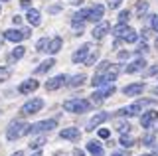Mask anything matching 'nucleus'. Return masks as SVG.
I'll list each match as a JSON object with an SVG mask.
<instances>
[{"instance_id":"8fccbe9b","label":"nucleus","mask_w":158,"mask_h":156,"mask_svg":"<svg viewBox=\"0 0 158 156\" xmlns=\"http://www.w3.org/2000/svg\"><path fill=\"white\" fill-rule=\"evenodd\" d=\"M73 156H85V152H83V150H79V148H75V150H73Z\"/></svg>"},{"instance_id":"864d4df0","label":"nucleus","mask_w":158,"mask_h":156,"mask_svg":"<svg viewBox=\"0 0 158 156\" xmlns=\"http://www.w3.org/2000/svg\"><path fill=\"white\" fill-rule=\"evenodd\" d=\"M30 156H42V152H40V150H36V152H34V154H30Z\"/></svg>"},{"instance_id":"37998d69","label":"nucleus","mask_w":158,"mask_h":156,"mask_svg":"<svg viewBox=\"0 0 158 156\" xmlns=\"http://www.w3.org/2000/svg\"><path fill=\"white\" fill-rule=\"evenodd\" d=\"M156 73H158V63H156L154 67H150V69L146 71V75H156Z\"/></svg>"},{"instance_id":"9d476101","label":"nucleus","mask_w":158,"mask_h":156,"mask_svg":"<svg viewBox=\"0 0 158 156\" xmlns=\"http://www.w3.org/2000/svg\"><path fill=\"white\" fill-rule=\"evenodd\" d=\"M38 87H40V83H38L36 79H28V81H24V83H20L18 91H20L22 95H28V93H34Z\"/></svg>"},{"instance_id":"aec40b11","label":"nucleus","mask_w":158,"mask_h":156,"mask_svg":"<svg viewBox=\"0 0 158 156\" xmlns=\"http://www.w3.org/2000/svg\"><path fill=\"white\" fill-rule=\"evenodd\" d=\"M53 65H56V60H53V57H49V60H46V61H42V63H40V65L36 67V71H34V73H36V75H40V73H48V71L52 69Z\"/></svg>"},{"instance_id":"dca6fc26","label":"nucleus","mask_w":158,"mask_h":156,"mask_svg":"<svg viewBox=\"0 0 158 156\" xmlns=\"http://www.w3.org/2000/svg\"><path fill=\"white\" fill-rule=\"evenodd\" d=\"M103 12H105V8H103L101 4H95V6L89 10V18H87V20H91V22H101Z\"/></svg>"},{"instance_id":"0eeeda50","label":"nucleus","mask_w":158,"mask_h":156,"mask_svg":"<svg viewBox=\"0 0 158 156\" xmlns=\"http://www.w3.org/2000/svg\"><path fill=\"white\" fill-rule=\"evenodd\" d=\"M93 50V43H83V46H79L75 51H73V55H71V60L73 63H83L87 60V53Z\"/></svg>"},{"instance_id":"4be33fe9","label":"nucleus","mask_w":158,"mask_h":156,"mask_svg":"<svg viewBox=\"0 0 158 156\" xmlns=\"http://www.w3.org/2000/svg\"><path fill=\"white\" fill-rule=\"evenodd\" d=\"M26 53V47L24 46H16L12 51H10V55H8V61L12 63V61H18V60H22V55Z\"/></svg>"},{"instance_id":"6e6552de","label":"nucleus","mask_w":158,"mask_h":156,"mask_svg":"<svg viewBox=\"0 0 158 156\" xmlns=\"http://www.w3.org/2000/svg\"><path fill=\"white\" fill-rule=\"evenodd\" d=\"M63 83H67V75H56V77H52L49 81H46V91H56V89H59Z\"/></svg>"},{"instance_id":"4c0bfd02","label":"nucleus","mask_w":158,"mask_h":156,"mask_svg":"<svg viewBox=\"0 0 158 156\" xmlns=\"http://www.w3.org/2000/svg\"><path fill=\"white\" fill-rule=\"evenodd\" d=\"M109 136H111L109 129H99V138H109Z\"/></svg>"},{"instance_id":"393cba45","label":"nucleus","mask_w":158,"mask_h":156,"mask_svg":"<svg viewBox=\"0 0 158 156\" xmlns=\"http://www.w3.org/2000/svg\"><path fill=\"white\" fill-rule=\"evenodd\" d=\"M89 18V10H79V12H75L73 14V18H71V22L73 24H83Z\"/></svg>"},{"instance_id":"5701e85b","label":"nucleus","mask_w":158,"mask_h":156,"mask_svg":"<svg viewBox=\"0 0 158 156\" xmlns=\"http://www.w3.org/2000/svg\"><path fill=\"white\" fill-rule=\"evenodd\" d=\"M107 119H109V115H107V113H99V115H95L91 121H89V125H87V126H89V130H93L95 126H99L101 123H105Z\"/></svg>"},{"instance_id":"412c9836","label":"nucleus","mask_w":158,"mask_h":156,"mask_svg":"<svg viewBox=\"0 0 158 156\" xmlns=\"http://www.w3.org/2000/svg\"><path fill=\"white\" fill-rule=\"evenodd\" d=\"M121 38H123V42H127V43H135V42L138 40V34L132 30V28H128V26H127V30L121 34Z\"/></svg>"},{"instance_id":"7ed1b4c3","label":"nucleus","mask_w":158,"mask_h":156,"mask_svg":"<svg viewBox=\"0 0 158 156\" xmlns=\"http://www.w3.org/2000/svg\"><path fill=\"white\" fill-rule=\"evenodd\" d=\"M57 126V121L56 119H48V121H40V123H34L28 126V134H38V133H46V130H52Z\"/></svg>"},{"instance_id":"7c9ffc66","label":"nucleus","mask_w":158,"mask_h":156,"mask_svg":"<svg viewBox=\"0 0 158 156\" xmlns=\"http://www.w3.org/2000/svg\"><path fill=\"white\" fill-rule=\"evenodd\" d=\"M97 57H99V51L97 50H91V51H89V57L83 63H85V65H93V63L97 61Z\"/></svg>"},{"instance_id":"3c124183","label":"nucleus","mask_w":158,"mask_h":156,"mask_svg":"<svg viewBox=\"0 0 158 156\" xmlns=\"http://www.w3.org/2000/svg\"><path fill=\"white\" fill-rule=\"evenodd\" d=\"M4 40H6V38H4V34H0V47H2V43H4Z\"/></svg>"},{"instance_id":"f257e3e1","label":"nucleus","mask_w":158,"mask_h":156,"mask_svg":"<svg viewBox=\"0 0 158 156\" xmlns=\"http://www.w3.org/2000/svg\"><path fill=\"white\" fill-rule=\"evenodd\" d=\"M28 126L24 121H12V123L8 125V129H6V138L8 140H16L20 138V136H24V134H28Z\"/></svg>"},{"instance_id":"ddd939ff","label":"nucleus","mask_w":158,"mask_h":156,"mask_svg":"<svg viewBox=\"0 0 158 156\" xmlns=\"http://www.w3.org/2000/svg\"><path fill=\"white\" fill-rule=\"evenodd\" d=\"M142 91H144V83H132V85H127L125 89H123V93L127 97H136V95H140Z\"/></svg>"},{"instance_id":"f704fd0d","label":"nucleus","mask_w":158,"mask_h":156,"mask_svg":"<svg viewBox=\"0 0 158 156\" xmlns=\"http://www.w3.org/2000/svg\"><path fill=\"white\" fill-rule=\"evenodd\" d=\"M128 16H131V12H128V10H123L121 14H118V22H121V24H127L128 22Z\"/></svg>"},{"instance_id":"de8ad7c7","label":"nucleus","mask_w":158,"mask_h":156,"mask_svg":"<svg viewBox=\"0 0 158 156\" xmlns=\"http://www.w3.org/2000/svg\"><path fill=\"white\" fill-rule=\"evenodd\" d=\"M83 2H85V0H69V4H73V6H81Z\"/></svg>"},{"instance_id":"09e8293b","label":"nucleus","mask_w":158,"mask_h":156,"mask_svg":"<svg viewBox=\"0 0 158 156\" xmlns=\"http://www.w3.org/2000/svg\"><path fill=\"white\" fill-rule=\"evenodd\" d=\"M12 22H14V26H20V22H22V18H20V16H14V18H12Z\"/></svg>"},{"instance_id":"6ab92c4d","label":"nucleus","mask_w":158,"mask_h":156,"mask_svg":"<svg viewBox=\"0 0 158 156\" xmlns=\"http://www.w3.org/2000/svg\"><path fill=\"white\" fill-rule=\"evenodd\" d=\"M118 71H121V67H118V65H113V63L109 65V69L105 71V81H107V85H109V83H113V81L117 79Z\"/></svg>"},{"instance_id":"f3484780","label":"nucleus","mask_w":158,"mask_h":156,"mask_svg":"<svg viewBox=\"0 0 158 156\" xmlns=\"http://www.w3.org/2000/svg\"><path fill=\"white\" fill-rule=\"evenodd\" d=\"M61 46H63V40H61V38H53V40H49V43H48V53H52V55H56V53L59 51V50H61Z\"/></svg>"},{"instance_id":"c9c22d12","label":"nucleus","mask_w":158,"mask_h":156,"mask_svg":"<svg viewBox=\"0 0 158 156\" xmlns=\"http://www.w3.org/2000/svg\"><path fill=\"white\" fill-rule=\"evenodd\" d=\"M109 65H111V61H103V63H99V67H97V71L95 73H105L109 69Z\"/></svg>"},{"instance_id":"20e7f679","label":"nucleus","mask_w":158,"mask_h":156,"mask_svg":"<svg viewBox=\"0 0 158 156\" xmlns=\"http://www.w3.org/2000/svg\"><path fill=\"white\" fill-rule=\"evenodd\" d=\"M115 91H117V89H115V85L109 83L107 87H103L101 91H95V93L91 95V101H89V103H91V105H101L103 101H105L107 97H111L113 93H115Z\"/></svg>"},{"instance_id":"e433bc0d","label":"nucleus","mask_w":158,"mask_h":156,"mask_svg":"<svg viewBox=\"0 0 158 156\" xmlns=\"http://www.w3.org/2000/svg\"><path fill=\"white\" fill-rule=\"evenodd\" d=\"M125 30H127V26H125V24H118V26L115 28V30H113V34H115V36H118V38H121V34L125 32Z\"/></svg>"},{"instance_id":"c756f323","label":"nucleus","mask_w":158,"mask_h":156,"mask_svg":"<svg viewBox=\"0 0 158 156\" xmlns=\"http://www.w3.org/2000/svg\"><path fill=\"white\" fill-rule=\"evenodd\" d=\"M146 10H148V2H144V0H142V2H138V4H136V14H138V18L144 16Z\"/></svg>"},{"instance_id":"bf43d9fd","label":"nucleus","mask_w":158,"mask_h":156,"mask_svg":"<svg viewBox=\"0 0 158 156\" xmlns=\"http://www.w3.org/2000/svg\"><path fill=\"white\" fill-rule=\"evenodd\" d=\"M140 156H156V154H140Z\"/></svg>"},{"instance_id":"a878e982","label":"nucleus","mask_w":158,"mask_h":156,"mask_svg":"<svg viewBox=\"0 0 158 156\" xmlns=\"http://www.w3.org/2000/svg\"><path fill=\"white\" fill-rule=\"evenodd\" d=\"M83 83H85V75H83V73H79V75H73L71 79L67 81L69 87H81Z\"/></svg>"},{"instance_id":"39448f33","label":"nucleus","mask_w":158,"mask_h":156,"mask_svg":"<svg viewBox=\"0 0 158 156\" xmlns=\"http://www.w3.org/2000/svg\"><path fill=\"white\" fill-rule=\"evenodd\" d=\"M4 38H6L8 42H14V43H18V42H22V40H26V38H30V30L28 28H16V30H6L4 32Z\"/></svg>"},{"instance_id":"473e14b6","label":"nucleus","mask_w":158,"mask_h":156,"mask_svg":"<svg viewBox=\"0 0 158 156\" xmlns=\"http://www.w3.org/2000/svg\"><path fill=\"white\" fill-rule=\"evenodd\" d=\"M10 75H12V69H10V67H0V81H8Z\"/></svg>"},{"instance_id":"ea45409f","label":"nucleus","mask_w":158,"mask_h":156,"mask_svg":"<svg viewBox=\"0 0 158 156\" xmlns=\"http://www.w3.org/2000/svg\"><path fill=\"white\" fill-rule=\"evenodd\" d=\"M121 2H123V0H109V8H111V10H115V8L121 6Z\"/></svg>"},{"instance_id":"603ef678","label":"nucleus","mask_w":158,"mask_h":156,"mask_svg":"<svg viewBox=\"0 0 158 156\" xmlns=\"http://www.w3.org/2000/svg\"><path fill=\"white\" fill-rule=\"evenodd\" d=\"M12 156H24V152H20V150H16V152H14Z\"/></svg>"},{"instance_id":"c03bdc74","label":"nucleus","mask_w":158,"mask_h":156,"mask_svg":"<svg viewBox=\"0 0 158 156\" xmlns=\"http://www.w3.org/2000/svg\"><path fill=\"white\" fill-rule=\"evenodd\" d=\"M131 57V51H121L118 53V60H128Z\"/></svg>"},{"instance_id":"b1692460","label":"nucleus","mask_w":158,"mask_h":156,"mask_svg":"<svg viewBox=\"0 0 158 156\" xmlns=\"http://www.w3.org/2000/svg\"><path fill=\"white\" fill-rule=\"evenodd\" d=\"M26 18H28V22H30V26H40V12L36 10V8H28V14H26Z\"/></svg>"},{"instance_id":"49530a36","label":"nucleus","mask_w":158,"mask_h":156,"mask_svg":"<svg viewBox=\"0 0 158 156\" xmlns=\"http://www.w3.org/2000/svg\"><path fill=\"white\" fill-rule=\"evenodd\" d=\"M59 10H61V4H56V6H52V8H49V12H59Z\"/></svg>"},{"instance_id":"4468645a","label":"nucleus","mask_w":158,"mask_h":156,"mask_svg":"<svg viewBox=\"0 0 158 156\" xmlns=\"http://www.w3.org/2000/svg\"><path fill=\"white\" fill-rule=\"evenodd\" d=\"M158 119V113L156 111H148V113L142 115V119H140V125H142V129H150L152 123Z\"/></svg>"},{"instance_id":"f8f14e48","label":"nucleus","mask_w":158,"mask_h":156,"mask_svg":"<svg viewBox=\"0 0 158 156\" xmlns=\"http://www.w3.org/2000/svg\"><path fill=\"white\" fill-rule=\"evenodd\" d=\"M142 111V107L138 105V103H132V105H128V107H123V109H118V113L117 115H121V117H135L138 115Z\"/></svg>"},{"instance_id":"79ce46f5","label":"nucleus","mask_w":158,"mask_h":156,"mask_svg":"<svg viewBox=\"0 0 158 156\" xmlns=\"http://www.w3.org/2000/svg\"><path fill=\"white\" fill-rule=\"evenodd\" d=\"M20 6L28 10V8H32V2H30V0H20Z\"/></svg>"},{"instance_id":"5fc2aeb1","label":"nucleus","mask_w":158,"mask_h":156,"mask_svg":"<svg viewBox=\"0 0 158 156\" xmlns=\"http://www.w3.org/2000/svg\"><path fill=\"white\" fill-rule=\"evenodd\" d=\"M152 93H154V95H158V85L154 87V89H152Z\"/></svg>"},{"instance_id":"6e6d98bb","label":"nucleus","mask_w":158,"mask_h":156,"mask_svg":"<svg viewBox=\"0 0 158 156\" xmlns=\"http://www.w3.org/2000/svg\"><path fill=\"white\" fill-rule=\"evenodd\" d=\"M154 130H158V119H156V123H154Z\"/></svg>"},{"instance_id":"052dcab7","label":"nucleus","mask_w":158,"mask_h":156,"mask_svg":"<svg viewBox=\"0 0 158 156\" xmlns=\"http://www.w3.org/2000/svg\"><path fill=\"white\" fill-rule=\"evenodd\" d=\"M154 154H158V146H156V148H154Z\"/></svg>"},{"instance_id":"2f4dec72","label":"nucleus","mask_w":158,"mask_h":156,"mask_svg":"<svg viewBox=\"0 0 158 156\" xmlns=\"http://www.w3.org/2000/svg\"><path fill=\"white\" fill-rule=\"evenodd\" d=\"M48 43H49L48 38H42V40H38V43H36V51H46V50H48Z\"/></svg>"},{"instance_id":"9b49d317","label":"nucleus","mask_w":158,"mask_h":156,"mask_svg":"<svg viewBox=\"0 0 158 156\" xmlns=\"http://www.w3.org/2000/svg\"><path fill=\"white\" fill-rule=\"evenodd\" d=\"M59 136H61V138H65V140H79V138H81V130L75 129V126H71V129L59 130Z\"/></svg>"},{"instance_id":"cd10ccee","label":"nucleus","mask_w":158,"mask_h":156,"mask_svg":"<svg viewBox=\"0 0 158 156\" xmlns=\"http://www.w3.org/2000/svg\"><path fill=\"white\" fill-rule=\"evenodd\" d=\"M42 144H46V136H38V138H34L32 142H30V148H32V150H40Z\"/></svg>"},{"instance_id":"f03ea898","label":"nucleus","mask_w":158,"mask_h":156,"mask_svg":"<svg viewBox=\"0 0 158 156\" xmlns=\"http://www.w3.org/2000/svg\"><path fill=\"white\" fill-rule=\"evenodd\" d=\"M63 109L67 113H85V111L91 109V103L85 99H69L63 103Z\"/></svg>"},{"instance_id":"0e129e2a","label":"nucleus","mask_w":158,"mask_h":156,"mask_svg":"<svg viewBox=\"0 0 158 156\" xmlns=\"http://www.w3.org/2000/svg\"><path fill=\"white\" fill-rule=\"evenodd\" d=\"M0 12H2V8H0Z\"/></svg>"},{"instance_id":"bb28decb","label":"nucleus","mask_w":158,"mask_h":156,"mask_svg":"<svg viewBox=\"0 0 158 156\" xmlns=\"http://www.w3.org/2000/svg\"><path fill=\"white\" fill-rule=\"evenodd\" d=\"M115 129H117L121 134H127L128 130H131V125H128L127 121H117V123H115Z\"/></svg>"},{"instance_id":"13d9d810","label":"nucleus","mask_w":158,"mask_h":156,"mask_svg":"<svg viewBox=\"0 0 158 156\" xmlns=\"http://www.w3.org/2000/svg\"><path fill=\"white\" fill-rule=\"evenodd\" d=\"M56 156H65V154H61V152H56Z\"/></svg>"},{"instance_id":"a19ab883","label":"nucleus","mask_w":158,"mask_h":156,"mask_svg":"<svg viewBox=\"0 0 158 156\" xmlns=\"http://www.w3.org/2000/svg\"><path fill=\"white\" fill-rule=\"evenodd\" d=\"M150 18H152V20H150L152 30H156V32H158V14H156V16H150Z\"/></svg>"},{"instance_id":"423d86ee","label":"nucleus","mask_w":158,"mask_h":156,"mask_svg":"<svg viewBox=\"0 0 158 156\" xmlns=\"http://www.w3.org/2000/svg\"><path fill=\"white\" fill-rule=\"evenodd\" d=\"M44 107V99H40V97H36V99H32V101H28V103H24L22 105V109H20V115H34V113H38L40 109Z\"/></svg>"},{"instance_id":"58836bf2","label":"nucleus","mask_w":158,"mask_h":156,"mask_svg":"<svg viewBox=\"0 0 158 156\" xmlns=\"http://www.w3.org/2000/svg\"><path fill=\"white\" fill-rule=\"evenodd\" d=\"M136 103H138V105H140V107H144V105H154V103H156V101H154V99H138V101H136Z\"/></svg>"},{"instance_id":"e2e57ef3","label":"nucleus","mask_w":158,"mask_h":156,"mask_svg":"<svg viewBox=\"0 0 158 156\" xmlns=\"http://www.w3.org/2000/svg\"><path fill=\"white\" fill-rule=\"evenodd\" d=\"M156 46H158V40H156Z\"/></svg>"},{"instance_id":"2eb2a0df","label":"nucleus","mask_w":158,"mask_h":156,"mask_svg":"<svg viewBox=\"0 0 158 156\" xmlns=\"http://www.w3.org/2000/svg\"><path fill=\"white\" fill-rule=\"evenodd\" d=\"M144 65H146L144 57H138V60H135V61L131 63V65H127V67H125V71H127V73H138V71L144 69Z\"/></svg>"},{"instance_id":"c85d7f7f","label":"nucleus","mask_w":158,"mask_h":156,"mask_svg":"<svg viewBox=\"0 0 158 156\" xmlns=\"http://www.w3.org/2000/svg\"><path fill=\"white\" fill-rule=\"evenodd\" d=\"M123 146V148H132L135 146V138H131V136H127V134H123L121 136V142H118Z\"/></svg>"},{"instance_id":"72a5a7b5","label":"nucleus","mask_w":158,"mask_h":156,"mask_svg":"<svg viewBox=\"0 0 158 156\" xmlns=\"http://www.w3.org/2000/svg\"><path fill=\"white\" fill-rule=\"evenodd\" d=\"M142 144L144 146H154V134H146L144 138H142Z\"/></svg>"},{"instance_id":"1a4fd4ad","label":"nucleus","mask_w":158,"mask_h":156,"mask_svg":"<svg viewBox=\"0 0 158 156\" xmlns=\"http://www.w3.org/2000/svg\"><path fill=\"white\" fill-rule=\"evenodd\" d=\"M111 30V26H109V22H99L95 28H93V40H103L105 38V34Z\"/></svg>"},{"instance_id":"680f3d73","label":"nucleus","mask_w":158,"mask_h":156,"mask_svg":"<svg viewBox=\"0 0 158 156\" xmlns=\"http://www.w3.org/2000/svg\"><path fill=\"white\" fill-rule=\"evenodd\" d=\"M0 2H8V0H0Z\"/></svg>"},{"instance_id":"a18cd8bd","label":"nucleus","mask_w":158,"mask_h":156,"mask_svg":"<svg viewBox=\"0 0 158 156\" xmlns=\"http://www.w3.org/2000/svg\"><path fill=\"white\" fill-rule=\"evenodd\" d=\"M146 51H148V46H146L144 42H142V43H140V47H138V53H146Z\"/></svg>"},{"instance_id":"a211bd4d","label":"nucleus","mask_w":158,"mask_h":156,"mask_svg":"<svg viewBox=\"0 0 158 156\" xmlns=\"http://www.w3.org/2000/svg\"><path fill=\"white\" fill-rule=\"evenodd\" d=\"M87 150H89V154H91V156H105L101 142H97V140H91V142H87Z\"/></svg>"},{"instance_id":"4d7b16f0","label":"nucleus","mask_w":158,"mask_h":156,"mask_svg":"<svg viewBox=\"0 0 158 156\" xmlns=\"http://www.w3.org/2000/svg\"><path fill=\"white\" fill-rule=\"evenodd\" d=\"M111 156H123V154L121 152H115V154H111Z\"/></svg>"}]
</instances>
